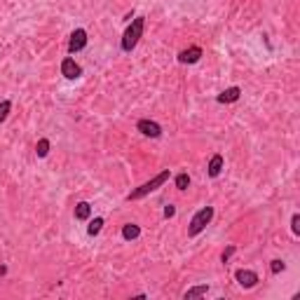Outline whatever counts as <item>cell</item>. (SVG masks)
I'll return each instance as SVG.
<instances>
[{
    "label": "cell",
    "instance_id": "4",
    "mask_svg": "<svg viewBox=\"0 0 300 300\" xmlns=\"http://www.w3.org/2000/svg\"><path fill=\"white\" fill-rule=\"evenodd\" d=\"M87 47V31L84 28H75L71 33V40H68V54H78Z\"/></svg>",
    "mask_w": 300,
    "mask_h": 300
},
{
    "label": "cell",
    "instance_id": "10",
    "mask_svg": "<svg viewBox=\"0 0 300 300\" xmlns=\"http://www.w3.org/2000/svg\"><path fill=\"white\" fill-rule=\"evenodd\" d=\"M223 164H225V160H223V155L220 153H216V155H211V160H209V176L211 179H216V176H220V171H223Z\"/></svg>",
    "mask_w": 300,
    "mask_h": 300
},
{
    "label": "cell",
    "instance_id": "20",
    "mask_svg": "<svg viewBox=\"0 0 300 300\" xmlns=\"http://www.w3.org/2000/svg\"><path fill=\"white\" fill-rule=\"evenodd\" d=\"M235 251H237V246H235V244H230L228 249H225V251L220 253V260H223V263H228L230 258H232V253H235Z\"/></svg>",
    "mask_w": 300,
    "mask_h": 300
},
{
    "label": "cell",
    "instance_id": "2",
    "mask_svg": "<svg viewBox=\"0 0 300 300\" xmlns=\"http://www.w3.org/2000/svg\"><path fill=\"white\" fill-rule=\"evenodd\" d=\"M143 28H145L143 17H134L129 26H127V31H124V36H122V52H132L139 45V40L143 36Z\"/></svg>",
    "mask_w": 300,
    "mask_h": 300
},
{
    "label": "cell",
    "instance_id": "14",
    "mask_svg": "<svg viewBox=\"0 0 300 300\" xmlns=\"http://www.w3.org/2000/svg\"><path fill=\"white\" fill-rule=\"evenodd\" d=\"M49 148H52L49 139H40V141L36 143V155L38 157H47L49 155Z\"/></svg>",
    "mask_w": 300,
    "mask_h": 300
},
{
    "label": "cell",
    "instance_id": "17",
    "mask_svg": "<svg viewBox=\"0 0 300 300\" xmlns=\"http://www.w3.org/2000/svg\"><path fill=\"white\" fill-rule=\"evenodd\" d=\"M10 110H12V101H7V99H5V101H0V124L7 120Z\"/></svg>",
    "mask_w": 300,
    "mask_h": 300
},
{
    "label": "cell",
    "instance_id": "3",
    "mask_svg": "<svg viewBox=\"0 0 300 300\" xmlns=\"http://www.w3.org/2000/svg\"><path fill=\"white\" fill-rule=\"evenodd\" d=\"M211 220H214V206H202V209L192 216L190 225H188V235H190V237H197Z\"/></svg>",
    "mask_w": 300,
    "mask_h": 300
},
{
    "label": "cell",
    "instance_id": "19",
    "mask_svg": "<svg viewBox=\"0 0 300 300\" xmlns=\"http://www.w3.org/2000/svg\"><path fill=\"white\" fill-rule=\"evenodd\" d=\"M291 232H293L296 237L300 235V216L298 214H293V218H291Z\"/></svg>",
    "mask_w": 300,
    "mask_h": 300
},
{
    "label": "cell",
    "instance_id": "5",
    "mask_svg": "<svg viewBox=\"0 0 300 300\" xmlns=\"http://www.w3.org/2000/svg\"><path fill=\"white\" fill-rule=\"evenodd\" d=\"M61 75L66 80H78L82 75V68H80V63L73 59V57H66V59L61 61Z\"/></svg>",
    "mask_w": 300,
    "mask_h": 300
},
{
    "label": "cell",
    "instance_id": "18",
    "mask_svg": "<svg viewBox=\"0 0 300 300\" xmlns=\"http://www.w3.org/2000/svg\"><path fill=\"white\" fill-rule=\"evenodd\" d=\"M284 260H279V258H275L272 263H270V270H272V275H279V272H284Z\"/></svg>",
    "mask_w": 300,
    "mask_h": 300
},
{
    "label": "cell",
    "instance_id": "21",
    "mask_svg": "<svg viewBox=\"0 0 300 300\" xmlns=\"http://www.w3.org/2000/svg\"><path fill=\"white\" fill-rule=\"evenodd\" d=\"M174 216H176V206L167 204V206H164V218H174Z\"/></svg>",
    "mask_w": 300,
    "mask_h": 300
},
{
    "label": "cell",
    "instance_id": "12",
    "mask_svg": "<svg viewBox=\"0 0 300 300\" xmlns=\"http://www.w3.org/2000/svg\"><path fill=\"white\" fill-rule=\"evenodd\" d=\"M122 237H124L127 241L139 240V237H141V228H139L136 223H127V225L122 228Z\"/></svg>",
    "mask_w": 300,
    "mask_h": 300
},
{
    "label": "cell",
    "instance_id": "11",
    "mask_svg": "<svg viewBox=\"0 0 300 300\" xmlns=\"http://www.w3.org/2000/svg\"><path fill=\"white\" fill-rule=\"evenodd\" d=\"M73 214H75V220H89L92 218V204L89 202H78Z\"/></svg>",
    "mask_w": 300,
    "mask_h": 300
},
{
    "label": "cell",
    "instance_id": "7",
    "mask_svg": "<svg viewBox=\"0 0 300 300\" xmlns=\"http://www.w3.org/2000/svg\"><path fill=\"white\" fill-rule=\"evenodd\" d=\"M235 279H237V284H240L241 288H253L260 281L253 270H237V272H235Z\"/></svg>",
    "mask_w": 300,
    "mask_h": 300
},
{
    "label": "cell",
    "instance_id": "16",
    "mask_svg": "<svg viewBox=\"0 0 300 300\" xmlns=\"http://www.w3.org/2000/svg\"><path fill=\"white\" fill-rule=\"evenodd\" d=\"M101 228H103V218L96 216L94 220H89V228H87V232L94 237V235H99V232H101Z\"/></svg>",
    "mask_w": 300,
    "mask_h": 300
},
{
    "label": "cell",
    "instance_id": "1",
    "mask_svg": "<svg viewBox=\"0 0 300 300\" xmlns=\"http://www.w3.org/2000/svg\"><path fill=\"white\" fill-rule=\"evenodd\" d=\"M171 179V171L169 169H162L160 174H157L155 179H150V180H145L143 185H139L136 190H132L129 195H127V200L129 202H134V200H141V197H145V195H150V192H155L157 188H162L167 180Z\"/></svg>",
    "mask_w": 300,
    "mask_h": 300
},
{
    "label": "cell",
    "instance_id": "15",
    "mask_svg": "<svg viewBox=\"0 0 300 300\" xmlns=\"http://www.w3.org/2000/svg\"><path fill=\"white\" fill-rule=\"evenodd\" d=\"M176 188H179L180 192L190 188V176H188V171H180L179 176H176Z\"/></svg>",
    "mask_w": 300,
    "mask_h": 300
},
{
    "label": "cell",
    "instance_id": "8",
    "mask_svg": "<svg viewBox=\"0 0 300 300\" xmlns=\"http://www.w3.org/2000/svg\"><path fill=\"white\" fill-rule=\"evenodd\" d=\"M204 57V52H202V47H188V49H183V52H179V63H197V61Z\"/></svg>",
    "mask_w": 300,
    "mask_h": 300
},
{
    "label": "cell",
    "instance_id": "13",
    "mask_svg": "<svg viewBox=\"0 0 300 300\" xmlns=\"http://www.w3.org/2000/svg\"><path fill=\"white\" fill-rule=\"evenodd\" d=\"M209 293V284H200V286H192L185 291V300H192V298H200V296H206Z\"/></svg>",
    "mask_w": 300,
    "mask_h": 300
},
{
    "label": "cell",
    "instance_id": "9",
    "mask_svg": "<svg viewBox=\"0 0 300 300\" xmlns=\"http://www.w3.org/2000/svg\"><path fill=\"white\" fill-rule=\"evenodd\" d=\"M241 96V89L240 87H228L225 92H220V94L216 96L218 103H235V101H240Z\"/></svg>",
    "mask_w": 300,
    "mask_h": 300
},
{
    "label": "cell",
    "instance_id": "6",
    "mask_svg": "<svg viewBox=\"0 0 300 300\" xmlns=\"http://www.w3.org/2000/svg\"><path fill=\"white\" fill-rule=\"evenodd\" d=\"M136 129L143 136H148V139H160L162 136V127L155 120H139L136 122Z\"/></svg>",
    "mask_w": 300,
    "mask_h": 300
}]
</instances>
